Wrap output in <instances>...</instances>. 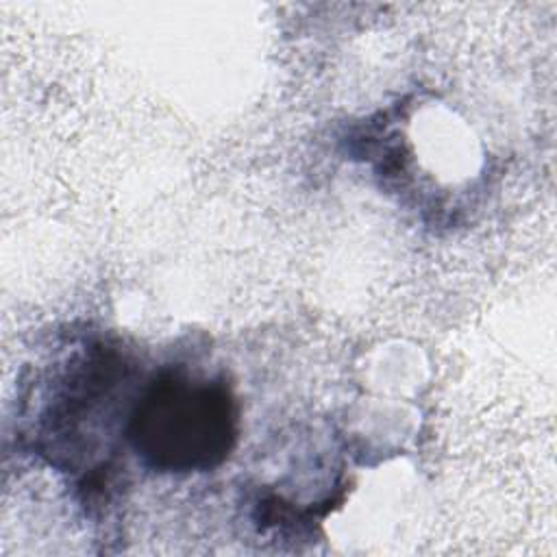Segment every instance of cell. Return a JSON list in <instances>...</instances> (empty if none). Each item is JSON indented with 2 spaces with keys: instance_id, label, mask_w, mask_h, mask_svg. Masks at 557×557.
Wrapping results in <instances>:
<instances>
[{
  "instance_id": "1",
  "label": "cell",
  "mask_w": 557,
  "mask_h": 557,
  "mask_svg": "<svg viewBox=\"0 0 557 557\" xmlns=\"http://www.w3.org/2000/svg\"><path fill=\"white\" fill-rule=\"evenodd\" d=\"M126 433L137 457L154 472H207L235 446V398L222 379L163 370L135 400Z\"/></svg>"
}]
</instances>
